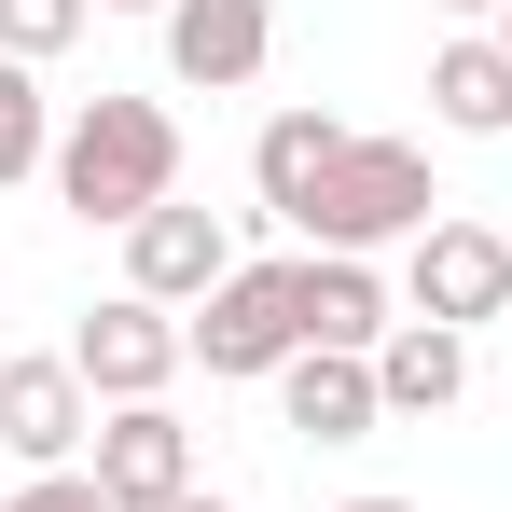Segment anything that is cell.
<instances>
[{"label":"cell","instance_id":"d6986e66","mask_svg":"<svg viewBox=\"0 0 512 512\" xmlns=\"http://www.w3.org/2000/svg\"><path fill=\"white\" fill-rule=\"evenodd\" d=\"M167 512H236V499H208V485H194V499H167Z\"/></svg>","mask_w":512,"mask_h":512},{"label":"cell","instance_id":"7c38bea8","mask_svg":"<svg viewBox=\"0 0 512 512\" xmlns=\"http://www.w3.org/2000/svg\"><path fill=\"white\" fill-rule=\"evenodd\" d=\"M277 416L305 429V443H374V360H333V346H305L291 374H277Z\"/></svg>","mask_w":512,"mask_h":512},{"label":"cell","instance_id":"4fadbf2b","mask_svg":"<svg viewBox=\"0 0 512 512\" xmlns=\"http://www.w3.org/2000/svg\"><path fill=\"white\" fill-rule=\"evenodd\" d=\"M429 125H443V139H512V56L485 28H457V42L429 56Z\"/></svg>","mask_w":512,"mask_h":512},{"label":"cell","instance_id":"3957f363","mask_svg":"<svg viewBox=\"0 0 512 512\" xmlns=\"http://www.w3.org/2000/svg\"><path fill=\"white\" fill-rule=\"evenodd\" d=\"M180 333H194L208 374H291L305 360V263H236Z\"/></svg>","mask_w":512,"mask_h":512},{"label":"cell","instance_id":"5bb4252c","mask_svg":"<svg viewBox=\"0 0 512 512\" xmlns=\"http://www.w3.org/2000/svg\"><path fill=\"white\" fill-rule=\"evenodd\" d=\"M374 402H388V416H443V402H471V333L402 319V333L374 346Z\"/></svg>","mask_w":512,"mask_h":512},{"label":"cell","instance_id":"7a4b0ae2","mask_svg":"<svg viewBox=\"0 0 512 512\" xmlns=\"http://www.w3.org/2000/svg\"><path fill=\"white\" fill-rule=\"evenodd\" d=\"M429 222H443V180H429V153L416 139H346V167L319 180V208H305V222H291V236H305V250H416Z\"/></svg>","mask_w":512,"mask_h":512},{"label":"cell","instance_id":"30bf717a","mask_svg":"<svg viewBox=\"0 0 512 512\" xmlns=\"http://www.w3.org/2000/svg\"><path fill=\"white\" fill-rule=\"evenodd\" d=\"M388 305H402V291H388L360 250H305V346H333V360H374V346L402 333Z\"/></svg>","mask_w":512,"mask_h":512},{"label":"cell","instance_id":"9a60e30c","mask_svg":"<svg viewBox=\"0 0 512 512\" xmlns=\"http://www.w3.org/2000/svg\"><path fill=\"white\" fill-rule=\"evenodd\" d=\"M56 167V111H42V70L0 56V180H42Z\"/></svg>","mask_w":512,"mask_h":512},{"label":"cell","instance_id":"8992f818","mask_svg":"<svg viewBox=\"0 0 512 512\" xmlns=\"http://www.w3.org/2000/svg\"><path fill=\"white\" fill-rule=\"evenodd\" d=\"M84 443H97V388L70 374V346L0 360V457L14 471H84Z\"/></svg>","mask_w":512,"mask_h":512},{"label":"cell","instance_id":"277c9868","mask_svg":"<svg viewBox=\"0 0 512 512\" xmlns=\"http://www.w3.org/2000/svg\"><path fill=\"white\" fill-rule=\"evenodd\" d=\"M402 319H443V333L512 319V236H499V222H471V208H443L416 250H402Z\"/></svg>","mask_w":512,"mask_h":512},{"label":"cell","instance_id":"52a82bcc","mask_svg":"<svg viewBox=\"0 0 512 512\" xmlns=\"http://www.w3.org/2000/svg\"><path fill=\"white\" fill-rule=\"evenodd\" d=\"M84 471H97L111 512H167V499H194V429H180L167 402H111L97 443H84Z\"/></svg>","mask_w":512,"mask_h":512},{"label":"cell","instance_id":"7402d4cb","mask_svg":"<svg viewBox=\"0 0 512 512\" xmlns=\"http://www.w3.org/2000/svg\"><path fill=\"white\" fill-rule=\"evenodd\" d=\"M111 14H167V0H111Z\"/></svg>","mask_w":512,"mask_h":512},{"label":"cell","instance_id":"e0dca14e","mask_svg":"<svg viewBox=\"0 0 512 512\" xmlns=\"http://www.w3.org/2000/svg\"><path fill=\"white\" fill-rule=\"evenodd\" d=\"M0 512H111V499H97V471H28Z\"/></svg>","mask_w":512,"mask_h":512},{"label":"cell","instance_id":"5b68a950","mask_svg":"<svg viewBox=\"0 0 512 512\" xmlns=\"http://www.w3.org/2000/svg\"><path fill=\"white\" fill-rule=\"evenodd\" d=\"M180 360H194V333H180L167 305H139V291L84 305V333H70V374L97 388V416H111V402H167Z\"/></svg>","mask_w":512,"mask_h":512},{"label":"cell","instance_id":"ac0fdd59","mask_svg":"<svg viewBox=\"0 0 512 512\" xmlns=\"http://www.w3.org/2000/svg\"><path fill=\"white\" fill-rule=\"evenodd\" d=\"M485 42H499V56H512V0H499V14H485Z\"/></svg>","mask_w":512,"mask_h":512},{"label":"cell","instance_id":"2e32d148","mask_svg":"<svg viewBox=\"0 0 512 512\" xmlns=\"http://www.w3.org/2000/svg\"><path fill=\"white\" fill-rule=\"evenodd\" d=\"M84 14H97V0H0V56H28V70H42V56H70V42H84Z\"/></svg>","mask_w":512,"mask_h":512},{"label":"cell","instance_id":"ba28073f","mask_svg":"<svg viewBox=\"0 0 512 512\" xmlns=\"http://www.w3.org/2000/svg\"><path fill=\"white\" fill-rule=\"evenodd\" d=\"M222 277H236V236H222V208H153V222H125V291H139V305H208V291H222Z\"/></svg>","mask_w":512,"mask_h":512},{"label":"cell","instance_id":"9c48e42d","mask_svg":"<svg viewBox=\"0 0 512 512\" xmlns=\"http://www.w3.org/2000/svg\"><path fill=\"white\" fill-rule=\"evenodd\" d=\"M263 56H277V0H167V70L194 97L263 84Z\"/></svg>","mask_w":512,"mask_h":512},{"label":"cell","instance_id":"44dd1931","mask_svg":"<svg viewBox=\"0 0 512 512\" xmlns=\"http://www.w3.org/2000/svg\"><path fill=\"white\" fill-rule=\"evenodd\" d=\"M429 14H499V0H429Z\"/></svg>","mask_w":512,"mask_h":512},{"label":"cell","instance_id":"6da1fadb","mask_svg":"<svg viewBox=\"0 0 512 512\" xmlns=\"http://www.w3.org/2000/svg\"><path fill=\"white\" fill-rule=\"evenodd\" d=\"M180 194V125H167V97H111L97 84L70 125H56V208L70 222H153Z\"/></svg>","mask_w":512,"mask_h":512},{"label":"cell","instance_id":"ffe728a7","mask_svg":"<svg viewBox=\"0 0 512 512\" xmlns=\"http://www.w3.org/2000/svg\"><path fill=\"white\" fill-rule=\"evenodd\" d=\"M333 512H416V499H333Z\"/></svg>","mask_w":512,"mask_h":512},{"label":"cell","instance_id":"8fae6325","mask_svg":"<svg viewBox=\"0 0 512 512\" xmlns=\"http://www.w3.org/2000/svg\"><path fill=\"white\" fill-rule=\"evenodd\" d=\"M346 139H360L346 111H277V125L250 139V194L277 208V222H305V208H319V180L346 167Z\"/></svg>","mask_w":512,"mask_h":512}]
</instances>
